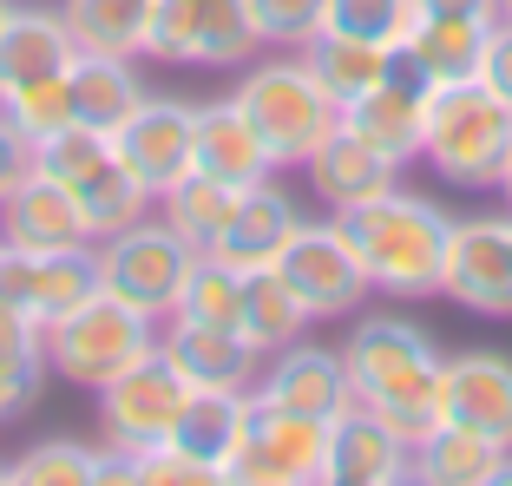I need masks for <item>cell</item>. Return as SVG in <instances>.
<instances>
[{"mask_svg": "<svg viewBox=\"0 0 512 486\" xmlns=\"http://www.w3.org/2000/svg\"><path fill=\"white\" fill-rule=\"evenodd\" d=\"M329 486H401L414 480V441L394 434L375 408L348 401L329 421V467H322Z\"/></svg>", "mask_w": 512, "mask_h": 486, "instance_id": "2e32d148", "label": "cell"}, {"mask_svg": "<svg viewBox=\"0 0 512 486\" xmlns=\"http://www.w3.org/2000/svg\"><path fill=\"white\" fill-rule=\"evenodd\" d=\"M414 20H421V0H329V27L381 46H401L414 33Z\"/></svg>", "mask_w": 512, "mask_h": 486, "instance_id": "e575fe53", "label": "cell"}, {"mask_svg": "<svg viewBox=\"0 0 512 486\" xmlns=\"http://www.w3.org/2000/svg\"><path fill=\"white\" fill-rule=\"evenodd\" d=\"M33 401H40V388H33V381H14L7 368H0V427L20 421V414H27Z\"/></svg>", "mask_w": 512, "mask_h": 486, "instance_id": "b9f144b4", "label": "cell"}, {"mask_svg": "<svg viewBox=\"0 0 512 486\" xmlns=\"http://www.w3.org/2000/svg\"><path fill=\"white\" fill-rule=\"evenodd\" d=\"M158 349L178 362V375L191 388H237V395H250L256 368H263V355L237 329H211V322H184V316L158 322Z\"/></svg>", "mask_w": 512, "mask_h": 486, "instance_id": "44dd1931", "label": "cell"}, {"mask_svg": "<svg viewBox=\"0 0 512 486\" xmlns=\"http://www.w3.org/2000/svg\"><path fill=\"white\" fill-rule=\"evenodd\" d=\"M145 7L151 0H60V20H66L79 53L145 60Z\"/></svg>", "mask_w": 512, "mask_h": 486, "instance_id": "4dcf8cb0", "label": "cell"}, {"mask_svg": "<svg viewBox=\"0 0 512 486\" xmlns=\"http://www.w3.org/2000/svg\"><path fill=\"white\" fill-rule=\"evenodd\" d=\"M493 20H499V27H512V0H493Z\"/></svg>", "mask_w": 512, "mask_h": 486, "instance_id": "f6af8a7d", "label": "cell"}, {"mask_svg": "<svg viewBox=\"0 0 512 486\" xmlns=\"http://www.w3.org/2000/svg\"><path fill=\"white\" fill-rule=\"evenodd\" d=\"M73 33H66L60 7H7L0 20V99H14L33 79H53L73 66Z\"/></svg>", "mask_w": 512, "mask_h": 486, "instance_id": "7402d4cb", "label": "cell"}, {"mask_svg": "<svg viewBox=\"0 0 512 486\" xmlns=\"http://www.w3.org/2000/svg\"><path fill=\"white\" fill-rule=\"evenodd\" d=\"M506 454L512 447L486 441V434H473V427H460V421H434L421 441H414V480H427V486H493Z\"/></svg>", "mask_w": 512, "mask_h": 486, "instance_id": "484cf974", "label": "cell"}, {"mask_svg": "<svg viewBox=\"0 0 512 486\" xmlns=\"http://www.w3.org/2000/svg\"><path fill=\"white\" fill-rule=\"evenodd\" d=\"M342 224L348 250L362 257L368 283L381 296H440V263H447V230L453 217L440 211L427 191H381V198L355 204V211H329Z\"/></svg>", "mask_w": 512, "mask_h": 486, "instance_id": "7a4b0ae2", "label": "cell"}, {"mask_svg": "<svg viewBox=\"0 0 512 486\" xmlns=\"http://www.w3.org/2000/svg\"><path fill=\"white\" fill-rule=\"evenodd\" d=\"M342 349V368H348V388L362 408H375L394 434L421 441L427 427L440 421V362L447 355L434 349V335L407 316H362L348 322V335L335 342Z\"/></svg>", "mask_w": 512, "mask_h": 486, "instance_id": "6da1fadb", "label": "cell"}, {"mask_svg": "<svg viewBox=\"0 0 512 486\" xmlns=\"http://www.w3.org/2000/svg\"><path fill=\"white\" fill-rule=\"evenodd\" d=\"M427 92H434L427 66L414 60L407 46H394L388 79H375L362 99H348V106H342V125H348V132H362L375 152H388V158H394V165H414V158H421Z\"/></svg>", "mask_w": 512, "mask_h": 486, "instance_id": "7c38bea8", "label": "cell"}, {"mask_svg": "<svg viewBox=\"0 0 512 486\" xmlns=\"http://www.w3.org/2000/svg\"><path fill=\"white\" fill-rule=\"evenodd\" d=\"M302 60L316 66V79L329 86L335 106H348V99H362L375 79H388V60H394V46L381 40H362V33H342V27H322L316 40L302 46Z\"/></svg>", "mask_w": 512, "mask_h": 486, "instance_id": "83f0119b", "label": "cell"}, {"mask_svg": "<svg viewBox=\"0 0 512 486\" xmlns=\"http://www.w3.org/2000/svg\"><path fill=\"white\" fill-rule=\"evenodd\" d=\"M296 224H302L296 198H289L276 178H256V184L237 191L230 224H224V237L211 243V257L237 263V270H270V263L283 257V243L296 237Z\"/></svg>", "mask_w": 512, "mask_h": 486, "instance_id": "ac0fdd59", "label": "cell"}, {"mask_svg": "<svg viewBox=\"0 0 512 486\" xmlns=\"http://www.w3.org/2000/svg\"><path fill=\"white\" fill-rule=\"evenodd\" d=\"M0 106L14 112L20 132H33V145H40V138H53V132H66V125H79L73 119V92H66V73L33 79V86H20L14 99H0Z\"/></svg>", "mask_w": 512, "mask_h": 486, "instance_id": "8d00e7d4", "label": "cell"}, {"mask_svg": "<svg viewBox=\"0 0 512 486\" xmlns=\"http://www.w3.org/2000/svg\"><path fill=\"white\" fill-rule=\"evenodd\" d=\"M440 296L486 322L512 316V211H473L453 217L447 263H440Z\"/></svg>", "mask_w": 512, "mask_h": 486, "instance_id": "8fae6325", "label": "cell"}, {"mask_svg": "<svg viewBox=\"0 0 512 486\" xmlns=\"http://www.w3.org/2000/svg\"><path fill=\"white\" fill-rule=\"evenodd\" d=\"M145 349H158V322L145 309H132L125 296H112L106 283L92 289L79 309H66L60 322H46V368L73 388H99L125 362H138Z\"/></svg>", "mask_w": 512, "mask_h": 486, "instance_id": "5b68a950", "label": "cell"}, {"mask_svg": "<svg viewBox=\"0 0 512 486\" xmlns=\"http://www.w3.org/2000/svg\"><path fill=\"white\" fill-rule=\"evenodd\" d=\"M99 158H112V132H99V125H66V132L40 138V171L60 178V184H73L79 171H92Z\"/></svg>", "mask_w": 512, "mask_h": 486, "instance_id": "f35d334b", "label": "cell"}, {"mask_svg": "<svg viewBox=\"0 0 512 486\" xmlns=\"http://www.w3.org/2000/svg\"><path fill=\"white\" fill-rule=\"evenodd\" d=\"M7 480L20 486H99L112 480V447H86V441H33L27 454L7 460Z\"/></svg>", "mask_w": 512, "mask_h": 486, "instance_id": "d6a6232c", "label": "cell"}, {"mask_svg": "<svg viewBox=\"0 0 512 486\" xmlns=\"http://www.w3.org/2000/svg\"><path fill=\"white\" fill-rule=\"evenodd\" d=\"M66 92H73V119L79 125L112 132V125H119L151 86H145V73H138V60H125V53H73V66H66Z\"/></svg>", "mask_w": 512, "mask_h": 486, "instance_id": "d4e9b609", "label": "cell"}, {"mask_svg": "<svg viewBox=\"0 0 512 486\" xmlns=\"http://www.w3.org/2000/svg\"><path fill=\"white\" fill-rule=\"evenodd\" d=\"M250 14H256V33H263V46L302 53V46H309L322 27H329V0H250Z\"/></svg>", "mask_w": 512, "mask_h": 486, "instance_id": "d590c367", "label": "cell"}, {"mask_svg": "<svg viewBox=\"0 0 512 486\" xmlns=\"http://www.w3.org/2000/svg\"><path fill=\"white\" fill-rule=\"evenodd\" d=\"M499 191H506V211H512V152H506V171H499Z\"/></svg>", "mask_w": 512, "mask_h": 486, "instance_id": "ee69618b", "label": "cell"}, {"mask_svg": "<svg viewBox=\"0 0 512 486\" xmlns=\"http://www.w3.org/2000/svg\"><path fill=\"white\" fill-rule=\"evenodd\" d=\"M256 401H270V408H289V414H316V421H335V414L355 401L348 388V368H342V349H322V342H289V349L263 355L256 368Z\"/></svg>", "mask_w": 512, "mask_h": 486, "instance_id": "9a60e30c", "label": "cell"}, {"mask_svg": "<svg viewBox=\"0 0 512 486\" xmlns=\"http://www.w3.org/2000/svg\"><path fill=\"white\" fill-rule=\"evenodd\" d=\"M191 119H197V106H184L171 92H145V99L112 125V158L151 191V204H158L165 184H178L184 171H191Z\"/></svg>", "mask_w": 512, "mask_h": 486, "instance_id": "4fadbf2b", "label": "cell"}, {"mask_svg": "<svg viewBox=\"0 0 512 486\" xmlns=\"http://www.w3.org/2000/svg\"><path fill=\"white\" fill-rule=\"evenodd\" d=\"M0 480H7V467H0Z\"/></svg>", "mask_w": 512, "mask_h": 486, "instance_id": "c3c4849f", "label": "cell"}, {"mask_svg": "<svg viewBox=\"0 0 512 486\" xmlns=\"http://www.w3.org/2000/svg\"><path fill=\"white\" fill-rule=\"evenodd\" d=\"M92 289H99V243H79V250H7L0 243V296L20 303L40 329L79 309Z\"/></svg>", "mask_w": 512, "mask_h": 486, "instance_id": "5bb4252c", "label": "cell"}, {"mask_svg": "<svg viewBox=\"0 0 512 486\" xmlns=\"http://www.w3.org/2000/svg\"><path fill=\"white\" fill-rule=\"evenodd\" d=\"M421 14H486L493 20V0H421Z\"/></svg>", "mask_w": 512, "mask_h": 486, "instance_id": "7bdbcfd3", "label": "cell"}, {"mask_svg": "<svg viewBox=\"0 0 512 486\" xmlns=\"http://www.w3.org/2000/svg\"><path fill=\"white\" fill-rule=\"evenodd\" d=\"M256 46H263V33H256L250 0H151L145 7V60L158 66L243 73Z\"/></svg>", "mask_w": 512, "mask_h": 486, "instance_id": "8992f818", "label": "cell"}, {"mask_svg": "<svg viewBox=\"0 0 512 486\" xmlns=\"http://www.w3.org/2000/svg\"><path fill=\"white\" fill-rule=\"evenodd\" d=\"M440 421H460L486 441L512 447V355L467 349L440 362Z\"/></svg>", "mask_w": 512, "mask_h": 486, "instance_id": "e0dca14e", "label": "cell"}, {"mask_svg": "<svg viewBox=\"0 0 512 486\" xmlns=\"http://www.w3.org/2000/svg\"><path fill=\"white\" fill-rule=\"evenodd\" d=\"M493 486H512V454L499 460V480H493Z\"/></svg>", "mask_w": 512, "mask_h": 486, "instance_id": "bcb514c9", "label": "cell"}, {"mask_svg": "<svg viewBox=\"0 0 512 486\" xmlns=\"http://www.w3.org/2000/svg\"><path fill=\"white\" fill-rule=\"evenodd\" d=\"M191 165L211 171V178L224 184H256V178H276L270 152H263V138H256V125L237 112V99H204L191 119Z\"/></svg>", "mask_w": 512, "mask_h": 486, "instance_id": "603a6c76", "label": "cell"}, {"mask_svg": "<svg viewBox=\"0 0 512 486\" xmlns=\"http://www.w3.org/2000/svg\"><path fill=\"white\" fill-rule=\"evenodd\" d=\"M480 79H486V86H493L499 99H506V106H512V27H499V20H493V40H486Z\"/></svg>", "mask_w": 512, "mask_h": 486, "instance_id": "60d3db41", "label": "cell"}, {"mask_svg": "<svg viewBox=\"0 0 512 486\" xmlns=\"http://www.w3.org/2000/svg\"><path fill=\"white\" fill-rule=\"evenodd\" d=\"M322 467H329V421L270 408V401L250 395L243 441L230 454L224 480H237V486H316Z\"/></svg>", "mask_w": 512, "mask_h": 486, "instance_id": "9c48e42d", "label": "cell"}, {"mask_svg": "<svg viewBox=\"0 0 512 486\" xmlns=\"http://www.w3.org/2000/svg\"><path fill=\"white\" fill-rule=\"evenodd\" d=\"M230 99H237V112L256 125V138H263V152H270L276 171H302L309 152L342 125V106L329 99L316 66L302 60V53H283V46H276L270 60L243 66Z\"/></svg>", "mask_w": 512, "mask_h": 486, "instance_id": "3957f363", "label": "cell"}, {"mask_svg": "<svg viewBox=\"0 0 512 486\" xmlns=\"http://www.w3.org/2000/svg\"><path fill=\"white\" fill-rule=\"evenodd\" d=\"M92 395H99V441H106L112 454H145V447H158L171 434L184 395H191V381L178 375V362H171L165 349H145L112 381H99Z\"/></svg>", "mask_w": 512, "mask_h": 486, "instance_id": "ba28073f", "label": "cell"}, {"mask_svg": "<svg viewBox=\"0 0 512 486\" xmlns=\"http://www.w3.org/2000/svg\"><path fill=\"white\" fill-rule=\"evenodd\" d=\"M33 171H40V145H33V132H20V125H14V112L0 106V204L14 198Z\"/></svg>", "mask_w": 512, "mask_h": 486, "instance_id": "ab89813d", "label": "cell"}, {"mask_svg": "<svg viewBox=\"0 0 512 486\" xmlns=\"http://www.w3.org/2000/svg\"><path fill=\"white\" fill-rule=\"evenodd\" d=\"M309 191H316L329 211H355V204L381 198V191H394L401 184L407 165H394L388 152H375L362 132H348V125H335L329 138H322L316 152H309Z\"/></svg>", "mask_w": 512, "mask_h": 486, "instance_id": "ffe728a7", "label": "cell"}, {"mask_svg": "<svg viewBox=\"0 0 512 486\" xmlns=\"http://www.w3.org/2000/svg\"><path fill=\"white\" fill-rule=\"evenodd\" d=\"M243 414H250V395H237V388H191L165 441L184 447L191 460H204V467L224 480L230 454H237V441H243Z\"/></svg>", "mask_w": 512, "mask_h": 486, "instance_id": "cb8c5ba5", "label": "cell"}, {"mask_svg": "<svg viewBox=\"0 0 512 486\" xmlns=\"http://www.w3.org/2000/svg\"><path fill=\"white\" fill-rule=\"evenodd\" d=\"M0 20H7V0H0Z\"/></svg>", "mask_w": 512, "mask_h": 486, "instance_id": "7dc6e473", "label": "cell"}, {"mask_svg": "<svg viewBox=\"0 0 512 486\" xmlns=\"http://www.w3.org/2000/svg\"><path fill=\"white\" fill-rule=\"evenodd\" d=\"M197 257H204V250H191L165 217H138V224L99 237V283H106L112 296H125L132 309H145L151 322H165L171 309H178L184 276H191Z\"/></svg>", "mask_w": 512, "mask_h": 486, "instance_id": "52a82bcc", "label": "cell"}, {"mask_svg": "<svg viewBox=\"0 0 512 486\" xmlns=\"http://www.w3.org/2000/svg\"><path fill=\"white\" fill-rule=\"evenodd\" d=\"M276 276L296 289V303L309 309V322H342V316H355V309L375 296L362 257L348 250V237H342L335 217H322V224L302 217L296 237H289L283 257H276Z\"/></svg>", "mask_w": 512, "mask_h": 486, "instance_id": "30bf717a", "label": "cell"}, {"mask_svg": "<svg viewBox=\"0 0 512 486\" xmlns=\"http://www.w3.org/2000/svg\"><path fill=\"white\" fill-rule=\"evenodd\" d=\"M237 335L250 342L256 355H276L289 349L296 335H309V309L296 303V289L270 270H243V316H237Z\"/></svg>", "mask_w": 512, "mask_h": 486, "instance_id": "f1b7e54d", "label": "cell"}, {"mask_svg": "<svg viewBox=\"0 0 512 486\" xmlns=\"http://www.w3.org/2000/svg\"><path fill=\"white\" fill-rule=\"evenodd\" d=\"M0 368L14 381H33V388L46 381V329L7 296H0Z\"/></svg>", "mask_w": 512, "mask_h": 486, "instance_id": "74e56055", "label": "cell"}, {"mask_svg": "<svg viewBox=\"0 0 512 486\" xmlns=\"http://www.w3.org/2000/svg\"><path fill=\"white\" fill-rule=\"evenodd\" d=\"M171 316L211 322V329H237V316H243V270L204 250V257L191 263V276H184V296H178Z\"/></svg>", "mask_w": 512, "mask_h": 486, "instance_id": "836d02e7", "label": "cell"}, {"mask_svg": "<svg viewBox=\"0 0 512 486\" xmlns=\"http://www.w3.org/2000/svg\"><path fill=\"white\" fill-rule=\"evenodd\" d=\"M512 152V106L473 79H447V86L427 92V119H421V165H434L447 184H467V191H486L499 184Z\"/></svg>", "mask_w": 512, "mask_h": 486, "instance_id": "277c9868", "label": "cell"}, {"mask_svg": "<svg viewBox=\"0 0 512 486\" xmlns=\"http://www.w3.org/2000/svg\"><path fill=\"white\" fill-rule=\"evenodd\" d=\"M0 243L7 250H79V243H92V224L79 211L73 184L33 171L14 198L0 204Z\"/></svg>", "mask_w": 512, "mask_h": 486, "instance_id": "d6986e66", "label": "cell"}, {"mask_svg": "<svg viewBox=\"0 0 512 486\" xmlns=\"http://www.w3.org/2000/svg\"><path fill=\"white\" fill-rule=\"evenodd\" d=\"M486 40H493V20L486 14H421L401 46L427 66L434 86H447V79H473L480 73Z\"/></svg>", "mask_w": 512, "mask_h": 486, "instance_id": "4316f807", "label": "cell"}, {"mask_svg": "<svg viewBox=\"0 0 512 486\" xmlns=\"http://www.w3.org/2000/svg\"><path fill=\"white\" fill-rule=\"evenodd\" d=\"M73 198H79V211H86V224H92V243L112 237V230H125V224H138V217H151V191L119 165V158H99L92 171H79Z\"/></svg>", "mask_w": 512, "mask_h": 486, "instance_id": "1f68e13d", "label": "cell"}, {"mask_svg": "<svg viewBox=\"0 0 512 486\" xmlns=\"http://www.w3.org/2000/svg\"><path fill=\"white\" fill-rule=\"evenodd\" d=\"M230 204H237V184L211 178V171H197V165L184 171L178 184H165V191H158V217H165V224L178 230L191 250H211V243L224 237Z\"/></svg>", "mask_w": 512, "mask_h": 486, "instance_id": "f546056e", "label": "cell"}]
</instances>
